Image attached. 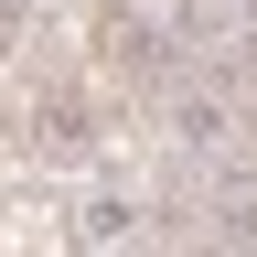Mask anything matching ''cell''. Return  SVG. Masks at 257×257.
Returning <instances> with one entry per match:
<instances>
[{"label":"cell","mask_w":257,"mask_h":257,"mask_svg":"<svg viewBox=\"0 0 257 257\" xmlns=\"http://www.w3.org/2000/svg\"><path fill=\"white\" fill-rule=\"evenodd\" d=\"M161 140H172L182 161H225V150H236V96H225V86H161Z\"/></svg>","instance_id":"obj_1"},{"label":"cell","mask_w":257,"mask_h":257,"mask_svg":"<svg viewBox=\"0 0 257 257\" xmlns=\"http://www.w3.org/2000/svg\"><path fill=\"white\" fill-rule=\"evenodd\" d=\"M32 140L54 161H75V150H96V107L86 96H43V107H32Z\"/></svg>","instance_id":"obj_2"},{"label":"cell","mask_w":257,"mask_h":257,"mask_svg":"<svg viewBox=\"0 0 257 257\" xmlns=\"http://www.w3.org/2000/svg\"><path fill=\"white\" fill-rule=\"evenodd\" d=\"M128 236H140V214H128L118 193H96L86 204V246H128Z\"/></svg>","instance_id":"obj_3"}]
</instances>
